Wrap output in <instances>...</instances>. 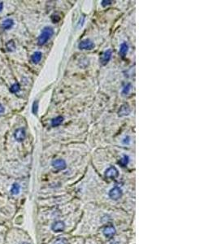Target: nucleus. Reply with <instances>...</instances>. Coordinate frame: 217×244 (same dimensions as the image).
<instances>
[{
	"mask_svg": "<svg viewBox=\"0 0 217 244\" xmlns=\"http://www.w3.org/2000/svg\"><path fill=\"white\" fill-rule=\"evenodd\" d=\"M53 34H54V30H53V29L51 27L46 26V27L44 28L38 38V45H39V46H43V45H45V44L51 38V37L53 36Z\"/></svg>",
	"mask_w": 217,
	"mask_h": 244,
	"instance_id": "1",
	"label": "nucleus"
},
{
	"mask_svg": "<svg viewBox=\"0 0 217 244\" xmlns=\"http://www.w3.org/2000/svg\"><path fill=\"white\" fill-rule=\"evenodd\" d=\"M15 25V21L13 18L11 17H7L5 19L2 20L0 23V27L2 30L4 31H9L11 29L14 27Z\"/></svg>",
	"mask_w": 217,
	"mask_h": 244,
	"instance_id": "2",
	"label": "nucleus"
},
{
	"mask_svg": "<svg viewBox=\"0 0 217 244\" xmlns=\"http://www.w3.org/2000/svg\"><path fill=\"white\" fill-rule=\"evenodd\" d=\"M122 194H123V192L120 188L119 186H115L109 192V197L113 200H118L119 199L121 198Z\"/></svg>",
	"mask_w": 217,
	"mask_h": 244,
	"instance_id": "3",
	"label": "nucleus"
},
{
	"mask_svg": "<svg viewBox=\"0 0 217 244\" xmlns=\"http://www.w3.org/2000/svg\"><path fill=\"white\" fill-rule=\"evenodd\" d=\"M118 174H119L118 169L114 166H111L105 172V177L107 179H115L116 177L118 176Z\"/></svg>",
	"mask_w": 217,
	"mask_h": 244,
	"instance_id": "4",
	"label": "nucleus"
},
{
	"mask_svg": "<svg viewBox=\"0 0 217 244\" xmlns=\"http://www.w3.org/2000/svg\"><path fill=\"white\" fill-rule=\"evenodd\" d=\"M78 47H79V49H81V50H92V49H94V43L92 42L91 40L86 39L80 42L79 45H78Z\"/></svg>",
	"mask_w": 217,
	"mask_h": 244,
	"instance_id": "5",
	"label": "nucleus"
},
{
	"mask_svg": "<svg viewBox=\"0 0 217 244\" xmlns=\"http://www.w3.org/2000/svg\"><path fill=\"white\" fill-rule=\"evenodd\" d=\"M111 55H112V52H111V50H110V49L102 53V55L100 57V60H99L101 65H106V64L110 61V60H111Z\"/></svg>",
	"mask_w": 217,
	"mask_h": 244,
	"instance_id": "6",
	"label": "nucleus"
},
{
	"mask_svg": "<svg viewBox=\"0 0 217 244\" xmlns=\"http://www.w3.org/2000/svg\"><path fill=\"white\" fill-rule=\"evenodd\" d=\"M52 166L57 170H64L66 169V162L62 159H57L52 161Z\"/></svg>",
	"mask_w": 217,
	"mask_h": 244,
	"instance_id": "7",
	"label": "nucleus"
},
{
	"mask_svg": "<svg viewBox=\"0 0 217 244\" xmlns=\"http://www.w3.org/2000/svg\"><path fill=\"white\" fill-rule=\"evenodd\" d=\"M103 234L106 236V238H111L114 234H116V229L115 227L111 225H106V227L103 230Z\"/></svg>",
	"mask_w": 217,
	"mask_h": 244,
	"instance_id": "8",
	"label": "nucleus"
},
{
	"mask_svg": "<svg viewBox=\"0 0 217 244\" xmlns=\"http://www.w3.org/2000/svg\"><path fill=\"white\" fill-rule=\"evenodd\" d=\"M130 112H131V109H130V106L127 104H123L120 108L118 115L119 117H125V116L130 115Z\"/></svg>",
	"mask_w": 217,
	"mask_h": 244,
	"instance_id": "9",
	"label": "nucleus"
},
{
	"mask_svg": "<svg viewBox=\"0 0 217 244\" xmlns=\"http://www.w3.org/2000/svg\"><path fill=\"white\" fill-rule=\"evenodd\" d=\"M51 229L54 232H62L65 229V224L64 223L63 221H58L53 224L52 226H51Z\"/></svg>",
	"mask_w": 217,
	"mask_h": 244,
	"instance_id": "10",
	"label": "nucleus"
},
{
	"mask_svg": "<svg viewBox=\"0 0 217 244\" xmlns=\"http://www.w3.org/2000/svg\"><path fill=\"white\" fill-rule=\"evenodd\" d=\"M17 44L13 39L9 40L8 42H6V50L9 53H13L17 50Z\"/></svg>",
	"mask_w": 217,
	"mask_h": 244,
	"instance_id": "11",
	"label": "nucleus"
},
{
	"mask_svg": "<svg viewBox=\"0 0 217 244\" xmlns=\"http://www.w3.org/2000/svg\"><path fill=\"white\" fill-rule=\"evenodd\" d=\"M42 52H40V51H35V52L31 55V61L34 63V64H38V63L41 61V60H42Z\"/></svg>",
	"mask_w": 217,
	"mask_h": 244,
	"instance_id": "12",
	"label": "nucleus"
},
{
	"mask_svg": "<svg viewBox=\"0 0 217 244\" xmlns=\"http://www.w3.org/2000/svg\"><path fill=\"white\" fill-rule=\"evenodd\" d=\"M9 108H7V105H6L4 103L2 102L1 99H0V117H2V116L6 115L7 113L8 112Z\"/></svg>",
	"mask_w": 217,
	"mask_h": 244,
	"instance_id": "13",
	"label": "nucleus"
},
{
	"mask_svg": "<svg viewBox=\"0 0 217 244\" xmlns=\"http://www.w3.org/2000/svg\"><path fill=\"white\" fill-rule=\"evenodd\" d=\"M64 121V117H61V116H59V117H54V119L51 120V126L53 127H56V126H59V125H60L61 124L63 123Z\"/></svg>",
	"mask_w": 217,
	"mask_h": 244,
	"instance_id": "14",
	"label": "nucleus"
},
{
	"mask_svg": "<svg viewBox=\"0 0 217 244\" xmlns=\"http://www.w3.org/2000/svg\"><path fill=\"white\" fill-rule=\"evenodd\" d=\"M20 190H21V186H20L19 183L15 182V183H13L12 185L10 191L13 195H17V194H19Z\"/></svg>",
	"mask_w": 217,
	"mask_h": 244,
	"instance_id": "15",
	"label": "nucleus"
},
{
	"mask_svg": "<svg viewBox=\"0 0 217 244\" xmlns=\"http://www.w3.org/2000/svg\"><path fill=\"white\" fill-rule=\"evenodd\" d=\"M128 50H129V46H128V44L126 43V42H123V43L120 45V55L122 57L125 56Z\"/></svg>",
	"mask_w": 217,
	"mask_h": 244,
	"instance_id": "16",
	"label": "nucleus"
},
{
	"mask_svg": "<svg viewBox=\"0 0 217 244\" xmlns=\"http://www.w3.org/2000/svg\"><path fill=\"white\" fill-rule=\"evenodd\" d=\"M129 162H130V158H129V156H128V155H124V156L120 160L119 165H120V166H122V167H126L128 164H129Z\"/></svg>",
	"mask_w": 217,
	"mask_h": 244,
	"instance_id": "17",
	"label": "nucleus"
},
{
	"mask_svg": "<svg viewBox=\"0 0 217 244\" xmlns=\"http://www.w3.org/2000/svg\"><path fill=\"white\" fill-rule=\"evenodd\" d=\"M38 112V101L35 100L34 103H33V106H32V112L34 113V115H37Z\"/></svg>",
	"mask_w": 217,
	"mask_h": 244,
	"instance_id": "18",
	"label": "nucleus"
},
{
	"mask_svg": "<svg viewBox=\"0 0 217 244\" xmlns=\"http://www.w3.org/2000/svg\"><path fill=\"white\" fill-rule=\"evenodd\" d=\"M131 84H127V85L124 87L123 90H122V94H123V95H127V94L130 93V90H131Z\"/></svg>",
	"mask_w": 217,
	"mask_h": 244,
	"instance_id": "19",
	"label": "nucleus"
},
{
	"mask_svg": "<svg viewBox=\"0 0 217 244\" xmlns=\"http://www.w3.org/2000/svg\"><path fill=\"white\" fill-rule=\"evenodd\" d=\"M54 244H68V240L64 238H60L55 240Z\"/></svg>",
	"mask_w": 217,
	"mask_h": 244,
	"instance_id": "20",
	"label": "nucleus"
},
{
	"mask_svg": "<svg viewBox=\"0 0 217 244\" xmlns=\"http://www.w3.org/2000/svg\"><path fill=\"white\" fill-rule=\"evenodd\" d=\"M112 2V1H109V0H103V1H102V7H106L107 6V5H110Z\"/></svg>",
	"mask_w": 217,
	"mask_h": 244,
	"instance_id": "21",
	"label": "nucleus"
},
{
	"mask_svg": "<svg viewBox=\"0 0 217 244\" xmlns=\"http://www.w3.org/2000/svg\"><path fill=\"white\" fill-rule=\"evenodd\" d=\"M3 8H4V3L3 2H0V13L3 11Z\"/></svg>",
	"mask_w": 217,
	"mask_h": 244,
	"instance_id": "22",
	"label": "nucleus"
},
{
	"mask_svg": "<svg viewBox=\"0 0 217 244\" xmlns=\"http://www.w3.org/2000/svg\"><path fill=\"white\" fill-rule=\"evenodd\" d=\"M20 244H29V243H28V242H21V243H20Z\"/></svg>",
	"mask_w": 217,
	"mask_h": 244,
	"instance_id": "23",
	"label": "nucleus"
}]
</instances>
